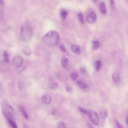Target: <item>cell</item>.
Here are the masks:
<instances>
[{"label": "cell", "mask_w": 128, "mask_h": 128, "mask_svg": "<svg viewBox=\"0 0 128 128\" xmlns=\"http://www.w3.org/2000/svg\"><path fill=\"white\" fill-rule=\"evenodd\" d=\"M59 34L56 31H50L47 33L43 37V42L49 47L55 46L59 42Z\"/></svg>", "instance_id": "obj_1"}, {"label": "cell", "mask_w": 128, "mask_h": 128, "mask_svg": "<svg viewBox=\"0 0 128 128\" xmlns=\"http://www.w3.org/2000/svg\"><path fill=\"white\" fill-rule=\"evenodd\" d=\"M78 85L80 87V88L82 89H84L87 87V85L85 83L80 80H78L77 82Z\"/></svg>", "instance_id": "obj_16"}, {"label": "cell", "mask_w": 128, "mask_h": 128, "mask_svg": "<svg viewBox=\"0 0 128 128\" xmlns=\"http://www.w3.org/2000/svg\"><path fill=\"white\" fill-rule=\"evenodd\" d=\"M33 30L32 26L28 24H23L21 28L20 36L24 41H28L32 36Z\"/></svg>", "instance_id": "obj_2"}, {"label": "cell", "mask_w": 128, "mask_h": 128, "mask_svg": "<svg viewBox=\"0 0 128 128\" xmlns=\"http://www.w3.org/2000/svg\"><path fill=\"white\" fill-rule=\"evenodd\" d=\"M66 90L67 92H70L72 90V88L69 86H66Z\"/></svg>", "instance_id": "obj_30"}, {"label": "cell", "mask_w": 128, "mask_h": 128, "mask_svg": "<svg viewBox=\"0 0 128 128\" xmlns=\"http://www.w3.org/2000/svg\"><path fill=\"white\" fill-rule=\"evenodd\" d=\"M4 61L5 62L8 63L9 60V58L8 53L7 51H5L4 53Z\"/></svg>", "instance_id": "obj_20"}, {"label": "cell", "mask_w": 128, "mask_h": 128, "mask_svg": "<svg viewBox=\"0 0 128 128\" xmlns=\"http://www.w3.org/2000/svg\"><path fill=\"white\" fill-rule=\"evenodd\" d=\"M60 50L63 52H66V48L63 45H61L60 46Z\"/></svg>", "instance_id": "obj_26"}, {"label": "cell", "mask_w": 128, "mask_h": 128, "mask_svg": "<svg viewBox=\"0 0 128 128\" xmlns=\"http://www.w3.org/2000/svg\"><path fill=\"white\" fill-rule=\"evenodd\" d=\"M126 3H127V4L128 5V0H126Z\"/></svg>", "instance_id": "obj_34"}, {"label": "cell", "mask_w": 128, "mask_h": 128, "mask_svg": "<svg viewBox=\"0 0 128 128\" xmlns=\"http://www.w3.org/2000/svg\"><path fill=\"white\" fill-rule=\"evenodd\" d=\"M97 1H98L97 0H94V1H92V2H94V3H96Z\"/></svg>", "instance_id": "obj_33"}, {"label": "cell", "mask_w": 128, "mask_h": 128, "mask_svg": "<svg viewBox=\"0 0 128 128\" xmlns=\"http://www.w3.org/2000/svg\"><path fill=\"white\" fill-rule=\"evenodd\" d=\"M49 87L52 89H56L59 86V85L58 83L52 80H51L49 82Z\"/></svg>", "instance_id": "obj_13"}, {"label": "cell", "mask_w": 128, "mask_h": 128, "mask_svg": "<svg viewBox=\"0 0 128 128\" xmlns=\"http://www.w3.org/2000/svg\"><path fill=\"white\" fill-rule=\"evenodd\" d=\"M110 2L111 6L112 9H114L115 8V5H114V0H110Z\"/></svg>", "instance_id": "obj_28"}, {"label": "cell", "mask_w": 128, "mask_h": 128, "mask_svg": "<svg viewBox=\"0 0 128 128\" xmlns=\"http://www.w3.org/2000/svg\"><path fill=\"white\" fill-rule=\"evenodd\" d=\"M9 123L10 124V126L13 128H18V126L17 124L15 122L13 119H10L8 120Z\"/></svg>", "instance_id": "obj_17"}, {"label": "cell", "mask_w": 128, "mask_h": 128, "mask_svg": "<svg viewBox=\"0 0 128 128\" xmlns=\"http://www.w3.org/2000/svg\"><path fill=\"white\" fill-rule=\"evenodd\" d=\"M112 78L114 81L116 82H118L120 81V77L118 73H114L112 76Z\"/></svg>", "instance_id": "obj_18"}, {"label": "cell", "mask_w": 128, "mask_h": 128, "mask_svg": "<svg viewBox=\"0 0 128 128\" xmlns=\"http://www.w3.org/2000/svg\"><path fill=\"white\" fill-rule=\"evenodd\" d=\"M72 51L75 54H80L81 52L80 48L78 46L72 45L71 47Z\"/></svg>", "instance_id": "obj_11"}, {"label": "cell", "mask_w": 128, "mask_h": 128, "mask_svg": "<svg viewBox=\"0 0 128 128\" xmlns=\"http://www.w3.org/2000/svg\"><path fill=\"white\" fill-rule=\"evenodd\" d=\"M23 52H24V53L26 55L28 56V55H30V54H31V52L30 49L27 48L24 49V50H23Z\"/></svg>", "instance_id": "obj_23"}, {"label": "cell", "mask_w": 128, "mask_h": 128, "mask_svg": "<svg viewBox=\"0 0 128 128\" xmlns=\"http://www.w3.org/2000/svg\"><path fill=\"white\" fill-rule=\"evenodd\" d=\"M3 110L8 112L12 114L14 113V110L13 107L7 102H4L2 104Z\"/></svg>", "instance_id": "obj_6"}, {"label": "cell", "mask_w": 128, "mask_h": 128, "mask_svg": "<svg viewBox=\"0 0 128 128\" xmlns=\"http://www.w3.org/2000/svg\"><path fill=\"white\" fill-rule=\"evenodd\" d=\"M60 16L63 20H65L68 15V12L65 10H62L60 12Z\"/></svg>", "instance_id": "obj_14"}, {"label": "cell", "mask_w": 128, "mask_h": 128, "mask_svg": "<svg viewBox=\"0 0 128 128\" xmlns=\"http://www.w3.org/2000/svg\"><path fill=\"white\" fill-rule=\"evenodd\" d=\"M90 118L93 123L95 125H98L99 123V118L97 113L92 110H90L88 111Z\"/></svg>", "instance_id": "obj_3"}, {"label": "cell", "mask_w": 128, "mask_h": 128, "mask_svg": "<svg viewBox=\"0 0 128 128\" xmlns=\"http://www.w3.org/2000/svg\"><path fill=\"white\" fill-rule=\"evenodd\" d=\"M19 108L20 111L21 112L23 116H24L26 119H29V115H28L26 111L25 110V108H24L23 106H19Z\"/></svg>", "instance_id": "obj_10"}, {"label": "cell", "mask_w": 128, "mask_h": 128, "mask_svg": "<svg viewBox=\"0 0 128 128\" xmlns=\"http://www.w3.org/2000/svg\"><path fill=\"white\" fill-rule=\"evenodd\" d=\"M42 100L43 103L46 104H48L52 101V97L48 94L43 95L42 97Z\"/></svg>", "instance_id": "obj_8"}, {"label": "cell", "mask_w": 128, "mask_h": 128, "mask_svg": "<svg viewBox=\"0 0 128 128\" xmlns=\"http://www.w3.org/2000/svg\"><path fill=\"white\" fill-rule=\"evenodd\" d=\"M95 68L96 72L99 71L101 67V62L100 61H96L95 63Z\"/></svg>", "instance_id": "obj_19"}, {"label": "cell", "mask_w": 128, "mask_h": 128, "mask_svg": "<svg viewBox=\"0 0 128 128\" xmlns=\"http://www.w3.org/2000/svg\"><path fill=\"white\" fill-rule=\"evenodd\" d=\"M126 121L127 124H128V116H127V117H126Z\"/></svg>", "instance_id": "obj_32"}, {"label": "cell", "mask_w": 128, "mask_h": 128, "mask_svg": "<svg viewBox=\"0 0 128 128\" xmlns=\"http://www.w3.org/2000/svg\"><path fill=\"white\" fill-rule=\"evenodd\" d=\"M78 20L82 24H84V16L82 14V13H79L78 14Z\"/></svg>", "instance_id": "obj_21"}, {"label": "cell", "mask_w": 128, "mask_h": 128, "mask_svg": "<svg viewBox=\"0 0 128 128\" xmlns=\"http://www.w3.org/2000/svg\"><path fill=\"white\" fill-rule=\"evenodd\" d=\"M100 115H101V117L102 119H106L107 117V116H108V111H107L106 108H103L102 110L101 113H100Z\"/></svg>", "instance_id": "obj_15"}, {"label": "cell", "mask_w": 128, "mask_h": 128, "mask_svg": "<svg viewBox=\"0 0 128 128\" xmlns=\"http://www.w3.org/2000/svg\"><path fill=\"white\" fill-rule=\"evenodd\" d=\"M100 46V42L98 41H93L92 42V49L93 50H96L98 49Z\"/></svg>", "instance_id": "obj_12"}, {"label": "cell", "mask_w": 128, "mask_h": 128, "mask_svg": "<svg viewBox=\"0 0 128 128\" xmlns=\"http://www.w3.org/2000/svg\"><path fill=\"white\" fill-rule=\"evenodd\" d=\"M78 75L76 72H72L71 74V78L74 81L76 80L77 78H78Z\"/></svg>", "instance_id": "obj_22"}, {"label": "cell", "mask_w": 128, "mask_h": 128, "mask_svg": "<svg viewBox=\"0 0 128 128\" xmlns=\"http://www.w3.org/2000/svg\"><path fill=\"white\" fill-rule=\"evenodd\" d=\"M62 66L66 71H69L70 69V65L69 60L66 57L63 56L61 60Z\"/></svg>", "instance_id": "obj_5"}, {"label": "cell", "mask_w": 128, "mask_h": 128, "mask_svg": "<svg viewBox=\"0 0 128 128\" xmlns=\"http://www.w3.org/2000/svg\"><path fill=\"white\" fill-rule=\"evenodd\" d=\"M89 128H93L92 126L90 124H89L88 125Z\"/></svg>", "instance_id": "obj_31"}, {"label": "cell", "mask_w": 128, "mask_h": 128, "mask_svg": "<svg viewBox=\"0 0 128 128\" xmlns=\"http://www.w3.org/2000/svg\"><path fill=\"white\" fill-rule=\"evenodd\" d=\"M100 11V12L103 14H105L107 12V10H106V6L105 4L103 2H101L99 6Z\"/></svg>", "instance_id": "obj_9"}, {"label": "cell", "mask_w": 128, "mask_h": 128, "mask_svg": "<svg viewBox=\"0 0 128 128\" xmlns=\"http://www.w3.org/2000/svg\"><path fill=\"white\" fill-rule=\"evenodd\" d=\"M58 128H66V126L64 123L61 122L58 125Z\"/></svg>", "instance_id": "obj_25"}, {"label": "cell", "mask_w": 128, "mask_h": 128, "mask_svg": "<svg viewBox=\"0 0 128 128\" xmlns=\"http://www.w3.org/2000/svg\"><path fill=\"white\" fill-rule=\"evenodd\" d=\"M80 72L82 73H85L86 72V70H85V68H84V67H81L80 68Z\"/></svg>", "instance_id": "obj_29"}, {"label": "cell", "mask_w": 128, "mask_h": 128, "mask_svg": "<svg viewBox=\"0 0 128 128\" xmlns=\"http://www.w3.org/2000/svg\"><path fill=\"white\" fill-rule=\"evenodd\" d=\"M12 63L16 68H19L23 65L24 60L21 56L16 55L13 58Z\"/></svg>", "instance_id": "obj_4"}, {"label": "cell", "mask_w": 128, "mask_h": 128, "mask_svg": "<svg viewBox=\"0 0 128 128\" xmlns=\"http://www.w3.org/2000/svg\"><path fill=\"white\" fill-rule=\"evenodd\" d=\"M78 109H79V111L83 113V114H86L88 113L86 110H85L84 108H82V107H80V106L78 107Z\"/></svg>", "instance_id": "obj_24"}, {"label": "cell", "mask_w": 128, "mask_h": 128, "mask_svg": "<svg viewBox=\"0 0 128 128\" xmlns=\"http://www.w3.org/2000/svg\"><path fill=\"white\" fill-rule=\"evenodd\" d=\"M96 15L94 12H92L89 14L87 18L88 22L89 24H93L96 22Z\"/></svg>", "instance_id": "obj_7"}, {"label": "cell", "mask_w": 128, "mask_h": 128, "mask_svg": "<svg viewBox=\"0 0 128 128\" xmlns=\"http://www.w3.org/2000/svg\"><path fill=\"white\" fill-rule=\"evenodd\" d=\"M116 125L118 128H123V126L118 121L116 120Z\"/></svg>", "instance_id": "obj_27"}]
</instances>
